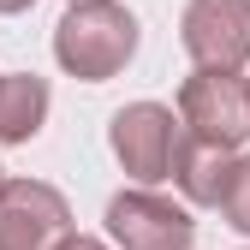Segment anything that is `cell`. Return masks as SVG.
<instances>
[{
	"instance_id": "cell-2",
	"label": "cell",
	"mask_w": 250,
	"mask_h": 250,
	"mask_svg": "<svg viewBox=\"0 0 250 250\" xmlns=\"http://www.w3.org/2000/svg\"><path fill=\"white\" fill-rule=\"evenodd\" d=\"M107 143L119 155V167L131 173L137 185H161L179 167V149H185V119L161 102H131L119 107L107 125Z\"/></svg>"
},
{
	"instance_id": "cell-8",
	"label": "cell",
	"mask_w": 250,
	"mask_h": 250,
	"mask_svg": "<svg viewBox=\"0 0 250 250\" xmlns=\"http://www.w3.org/2000/svg\"><path fill=\"white\" fill-rule=\"evenodd\" d=\"M48 119V83L36 72H6L0 78V143H30Z\"/></svg>"
},
{
	"instance_id": "cell-1",
	"label": "cell",
	"mask_w": 250,
	"mask_h": 250,
	"mask_svg": "<svg viewBox=\"0 0 250 250\" xmlns=\"http://www.w3.org/2000/svg\"><path fill=\"white\" fill-rule=\"evenodd\" d=\"M137 54V18L119 0H72L54 24V60L83 83H107Z\"/></svg>"
},
{
	"instance_id": "cell-11",
	"label": "cell",
	"mask_w": 250,
	"mask_h": 250,
	"mask_svg": "<svg viewBox=\"0 0 250 250\" xmlns=\"http://www.w3.org/2000/svg\"><path fill=\"white\" fill-rule=\"evenodd\" d=\"M30 6H36V0H0V12H6V18H12V12H30Z\"/></svg>"
},
{
	"instance_id": "cell-4",
	"label": "cell",
	"mask_w": 250,
	"mask_h": 250,
	"mask_svg": "<svg viewBox=\"0 0 250 250\" xmlns=\"http://www.w3.org/2000/svg\"><path fill=\"white\" fill-rule=\"evenodd\" d=\"M107 232H113L119 250H191V244H197L191 208H179L173 197L149 191V185L119 191V197L107 203Z\"/></svg>"
},
{
	"instance_id": "cell-9",
	"label": "cell",
	"mask_w": 250,
	"mask_h": 250,
	"mask_svg": "<svg viewBox=\"0 0 250 250\" xmlns=\"http://www.w3.org/2000/svg\"><path fill=\"white\" fill-rule=\"evenodd\" d=\"M221 214H227L232 232H250V155H238V173H232V191H227Z\"/></svg>"
},
{
	"instance_id": "cell-3",
	"label": "cell",
	"mask_w": 250,
	"mask_h": 250,
	"mask_svg": "<svg viewBox=\"0 0 250 250\" xmlns=\"http://www.w3.org/2000/svg\"><path fill=\"white\" fill-rule=\"evenodd\" d=\"M179 119H185V131L203 137V143H221V149L250 143V78L197 66L179 83Z\"/></svg>"
},
{
	"instance_id": "cell-12",
	"label": "cell",
	"mask_w": 250,
	"mask_h": 250,
	"mask_svg": "<svg viewBox=\"0 0 250 250\" xmlns=\"http://www.w3.org/2000/svg\"><path fill=\"white\" fill-rule=\"evenodd\" d=\"M0 185H6V179H0Z\"/></svg>"
},
{
	"instance_id": "cell-6",
	"label": "cell",
	"mask_w": 250,
	"mask_h": 250,
	"mask_svg": "<svg viewBox=\"0 0 250 250\" xmlns=\"http://www.w3.org/2000/svg\"><path fill=\"white\" fill-rule=\"evenodd\" d=\"M72 232L66 197L42 179H6L0 185V250H54Z\"/></svg>"
},
{
	"instance_id": "cell-7",
	"label": "cell",
	"mask_w": 250,
	"mask_h": 250,
	"mask_svg": "<svg viewBox=\"0 0 250 250\" xmlns=\"http://www.w3.org/2000/svg\"><path fill=\"white\" fill-rule=\"evenodd\" d=\"M232 173H238V149H221V143H203L185 131V149H179V191L185 203H197V208H221L227 191H232Z\"/></svg>"
},
{
	"instance_id": "cell-5",
	"label": "cell",
	"mask_w": 250,
	"mask_h": 250,
	"mask_svg": "<svg viewBox=\"0 0 250 250\" xmlns=\"http://www.w3.org/2000/svg\"><path fill=\"white\" fill-rule=\"evenodd\" d=\"M179 42L208 72H244L250 66V0H191L179 18Z\"/></svg>"
},
{
	"instance_id": "cell-10",
	"label": "cell",
	"mask_w": 250,
	"mask_h": 250,
	"mask_svg": "<svg viewBox=\"0 0 250 250\" xmlns=\"http://www.w3.org/2000/svg\"><path fill=\"white\" fill-rule=\"evenodd\" d=\"M54 250H107V244H102V238H83V232H66Z\"/></svg>"
}]
</instances>
